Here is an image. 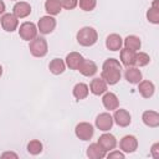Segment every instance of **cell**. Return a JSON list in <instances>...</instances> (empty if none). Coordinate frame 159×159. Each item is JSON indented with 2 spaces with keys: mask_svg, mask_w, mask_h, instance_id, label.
<instances>
[{
  "mask_svg": "<svg viewBox=\"0 0 159 159\" xmlns=\"http://www.w3.org/2000/svg\"><path fill=\"white\" fill-rule=\"evenodd\" d=\"M122 71V65L119 63L118 60L116 58H108L104 61L102 66V72H101V78L104 80L107 84H116L120 80V73Z\"/></svg>",
  "mask_w": 159,
  "mask_h": 159,
  "instance_id": "6da1fadb",
  "label": "cell"
},
{
  "mask_svg": "<svg viewBox=\"0 0 159 159\" xmlns=\"http://www.w3.org/2000/svg\"><path fill=\"white\" fill-rule=\"evenodd\" d=\"M77 42L81 45V46H84V47H89V46H93L97 40H98V34L97 31L91 27V26H84L82 27L78 32H77Z\"/></svg>",
  "mask_w": 159,
  "mask_h": 159,
  "instance_id": "7a4b0ae2",
  "label": "cell"
},
{
  "mask_svg": "<svg viewBox=\"0 0 159 159\" xmlns=\"http://www.w3.org/2000/svg\"><path fill=\"white\" fill-rule=\"evenodd\" d=\"M29 48H30V53L34 57H43L47 53V41L43 37L36 36L30 41Z\"/></svg>",
  "mask_w": 159,
  "mask_h": 159,
  "instance_id": "3957f363",
  "label": "cell"
},
{
  "mask_svg": "<svg viewBox=\"0 0 159 159\" xmlns=\"http://www.w3.org/2000/svg\"><path fill=\"white\" fill-rule=\"evenodd\" d=\"M76 137L81 140H89L94 134V128L88 122H81L75 128Z\"/></svg>",
  "mask_w": 159,
  "mask_h": 159,
  "instance_id": "277c9868",
  "label": "cell"
},
{
  "mask_svg": "<svg viewBox=\"0 0 159 159\" xmlns=\"http://www.w3.org/2000/svg\"><path fill=\"white\" fill-rule=\"evenodd\" d=\"M19 35L25 41H31L37 36V26L34 22H22L19 29Z\"/></svg>",
  "mask_w": 159,
  "mask_h": 159,
  "instance_id": "5b68a950",
  "label": "cell"
},
{
  "mask_svg": "<svg viewBox=\"0 0 159 159\" xmlns=\"http://www.w3.org/2000/svg\"><path fill=\"white\" fill-rule=\"evenodd\" d=\"M55 27H56V20L51 15L40 17V20L37 22V31H40L42 35L51 34L55 30Z\"/></svg>",
  "mask_w": 159,
  "mask_h": 159,
  "instance_id": "8992f818",
  "label": "cell"
},
{
  "mask_svg": "<svg viewBox=\"0 0 159 159\" xmlns=\"http://www.w3.org/2000/svg\"><path fill=\"white\" fill-rule=\"evenodd\" d=\"M0 24L5 31L12 32L19 26V19L14 14H2V16L0 19Z\"/></svg>",
  "mask_w": 159,
  "mask_h": 159,
  "instance_id": "52a82bcc",
  "label": "cell"
},
{
  "mask_svg": "<svg viewBox=\"0 0 159 159\" xmlns=\"http://www.w3.org/2000/svg\"><path fill=\"white\" fill-rule=\"evenodd\" d=\"M119 148L123 153H133L138 148V139L134 135H124L119 142Z\"/></svg>",
  "mask_w": 159,
  "mask_h": 159,
  "instance_id": "ba28073f",
  "label": "cell"
},
{
  "mask_svg": "<svg viewBox=\"0 0 159 159\" xmlns=\"http://www.w3.org/2000/svg\"><path fill=\"white\" fill-rule=\"evenodd\" d=\"M96 127L102 132L109 130L113 127V117L107 112L98 114L96 118Z\"/></svg>",
  "mask_w": 159,
  "mask_h": 159,
  "instance_id": "9c48e42d",
  "label": "cell"
},
{
  "mask_svg": "<svg viewBox=\"0 0 159 159\" xmlns=\"http://www.w3.org/2000/svg\"><path fill=\"white\" fill-rule=\"evenodd\" d=\"M113 122H116L119 127H128L132 122V117L127 109H122V108L118 109L117 108V109H114Z\"/></svg>",
  "mask_w": 159,
  "mask_h": 159,
  "instance_id": "30bf717a",
  "label": "cell"
},
{
  "mask_svg": "<svg viewBox=\"0 0 159 159\" xmlns=\"http://www.w3.org/2000/svg\"><path fill=\"white\" fill-rule=\"evenodd\" d=\"M103 150L106 152H111L116 147H117V139L113 134H109V133H104L102 134L99 138H98V142H97Z\"/></svg>",
  "mask_w": 159,
  "mask_h": 159,
  "instance_id": "8fae6325",
  "label": "cell"
},
{
  "mask_svg": "<svg viewBox=\"0 0 159 159\" xmlns=\"http://www.w3.org/2000/svg\"><path fill=\"white\" fill-rule=\"evenodd\" d=\"M142 120L147 127L157 128L159 127V113L155 111H145L142 114Z\"/></svg>",
  "mask_w": 159,
  "mask_h": 159,
  "instance_id": "7c38bea8",
  "label": "cell"
},
{
  "mask_svg": "<svg viewBox=\"0 0 159 159\" xmlns=\"http://www.w3.org/2000/svg\"><path fill=\"white\" fill-rule=\"evenodd\" d=\"M12 12L17 19H24L31 14V6L26 1H19L14 5Z\"/></svg>",
  "mask_w": 159,
  "mask_h": 159,
  "instance_id": "4fadbf2b",
  "label": "cell"
},
{
  "mask_svg": "<svg viewBox=\"0 0 159 159\" xmlns=\"http://www.w3.org/2000/svg\"><path fill=\"white\" fill-rule=\"evenodd\" d=\"M102 103H103L104 108L108 111H114L119 107L118 97L113 92H104V96L102 97Z\"/></svg>",
  "mask_w": 159,
  "mask_h": 159,
  "instance_id": "5bb4252c",
  "label": "cell"
},
{
  "mask_svg": "<svg viewBox=\"0 0 159 159\" xmlns=\"http://www.w3.org/2000/svg\"><path fill=\"white\" fill-rule=\"evenodd\" d=\"M123 46V39L118 34H111L106 39V47L111 51H119Z\"/></svg>",
  "mask_w": 159,
  "mask_h": 159,
  "instance_id": "9a60e30c",
  "label": "cell"
},
{
  "mask_svg": "<svg viewBox=\"0 0 159 159\" xmlns=\"http://www.w3.org/2000/svg\"><path fill=\"white\" fill-rule=\"evenodd\" d=\"M97 65L92 61V60H86V58H83L82 60V62H81V65H80V67H78V71L83 75V76H86V77H91V76H93L96 72H97Z\"/></svg>",
  "mask_w": 159,
  "mask_h": 159,
  "instance_id": "2e32d148",
  "label": "cell"
},
{
  "mask_svg": "<svg viewBox=\"0 0 159 159\" xmlns=\"http://www.w3.org/2000/svg\"><path fill=\"white\" fill-rule=\"evenodd\" d=\"M89 91L94 96H101L104 92H107V83L104 82L103 78H99V77L93 78L91 81V84H89Z\"/></svg>",
  "mask_w": 159,
  "mask_h": 159,
  "instance_id": "e0dca14e",
  "label": "cell"
},
{
  "mask_svg": "<svg viewBox=\"0 0 159 159\" xmlns=\"http://www.w3.org/2000/svg\"><path fill=\"white\" fill-rule=\"evenodd\" d=\"M138 91L140 93V96L143 98H150L153 94H154V91H155V86L153 82L150 81H140L138 83Z\"/></svg>",
  "mask_w": 159,
  "mask_h": 159,
  "instance_id": "ac0fdd59",
  "label": "cell"
},
{
  "mask_svg": "<svg viewBox=\"0 0 159 159\" xmlns=\"http://www.w3.org/2000/svg\"><path fill=\"white\" fill-rule=\"evenodd\" d=\"M107 152L102 149V147L98 143H92L87 148V157L89 159H103L106 158Z\"/></svg>",
  "mask_w": 159,
  "mask_h": 159,
  "instance_id": "d6986e66",
  "label": "cell"
},
{
  "mask_svg": "<svg viewBox=\"0 0 159 159\" xmlns=\"http://www.w3.org/2000/svg\"><path fill=\"white\" fill-rule=\"evenodd\" d=\"M124 77H125V80L129 82V83H132V84H138L140 81H142V72H140V70L139 68H137V67H127V70H125V73H124Z\"/></svg>",
  "mask_w": 159,
  "mask_h": 159,
  "instance_id": "ffe728a7",
  "label": "cell"
},
{
  "mask_svg": "<svg viewBox=\"0 0 159 159\" xmlns=\"http://www.w3.org/2000/svg\"><path fill=\"white\" fill-rule=\"evenodd\" d=\"M135 53L134 51H130L128 48H120V53H119V57H120V62L125 66V67H132L135 65Z\"/></svg>",
  "mask_w": 159,
  "mask_h": 159,
  "instance_id": "44dd1931",
  "label": "cell"
},
{
  "mask_svg": "<svg viewBox=\"0 0 159 159\" xmlns=\"http://www.w3.org/2000/svg\"><path fill=\"white\" fill-rule=\"evenodd\" d=\"M83 60V56L78 52H70L67 56H66V65L71 68V70H78L81 62Z\"/></svg>",
  "mask_w": 159,
  "mask_h": 159,
  "instance_id": "7402d4cb",
  "label": "cell"
},
{
  "mask_svg": "<svg viewBox=\"0 0 159 159\" xmlns=\"http://www.w3.org/2000/svg\"><path fill=\"white\" fill-rule=\"evenodd\" d=\"M123 45H124L125 48L137 52L138 50H140L142 42H140V39H139L138 36H135V35H129V36H127V37L123 40Z\"/></svg>",
  "mask_w": 159,
  "mask_h": 159,
  "instance_id": "603a6c76",
  "label": "cell"
},
{
  "mask_svg": "<svg viewBox=\"0 0 159 159\" xmlns=\"http://www.w3.org/2000/svg\"><path fill=\"white\" fill-rule=\"evenodd\" d=\"M88 92H89L88 86H87L86 83H82V82L77 83V84L73 87V89H72L73 97H75L76 99H78V101L84 99V98L88 96Z\"/></svg>",
  "mask_w": 159,
  "mask_h": 159,
  "instance_id": "cb8c5ba5",
  "label": "cell"
},
{
  "mask_svg": "<svg viewBox=\"0 0 159 159\" xmlns=\"http://www.w3.org/2000/svg\"><path fill=\"white\" fill-rule=\"evenodd\" d=\"M61 9H62V6H61L60 0H46V2H45V10L51 16L58 15L61 12Z\"/></svg>",
  "mask_w": 159,
  "mask_h": 159,
  "instance_id": "d4e9b609",
  "label": "cell"
},
{
  "mask_svg": "<svg viewBox=\"0 0 159 159\" xmlns=\"http://www.w3.org/2000/svg\"><path fill=\"white\" fill-rule=\"evenodd\" d=\"M48 68H50V72L53 73V75H61L63 73V71L66 70V63L61 58H53L50 65H48Z\"/></svg>",
  "mask_w": 159,
  "mask_h": 159,
  "instance_id": "484cf974",
  "label": "cell"
},
{
  "mask_svg": "<svg viewBox=\"0 0 159 159\" xmlns=\"http://www.w3.org/2000/svg\"><path fill=\"white\" fill-rule=\"evenodd\" d=\"M147 19L152 24H159V9L157 6V0L153 2V6L147 11Z\"/></svg>",
  "mask_w": 159,
  "mask_h": 159,
  "instance_id": "4316f807",
  "label": "cell"
},
{
  "mask_svg": "<svg viewBox=\"0 0 159 159\" xmlns=\"http://www.w3.org/2000/svg\"><path fill=\"white\" fill-rule=\"evenodd\" d=\"M27 152L31 155H37L42 152V143L37 139H32L27 143Z\"/></svg>",
  "mask_w": 159,
  "mask_h": 159,
  "instance_id": "83f0119b",
  "label": "cell"
},
{
  "mask_svg": "<svg viewBox=\"0 0 159 159\" xmlns=\"http://www.w3.org/2000/svg\"><path fill=\"white\" fill-rule=\"evenodd\" d=\"M150 62V57L145 52H138L135 53V65L139 67H144Z\"/></svg>",
  "mask_w": 159,
  "mask_h": 159,
  "instance_id": "f1b7e54d",
  "label": "cell"
},
{
  "mask_svg": "<svg viewBox=\"0 0 159 159\" xmlns=\"http://www.w3.org/2000/svg\"><path fill=\"white\" fill-rule=\"evenodd\" d=\"M78 4L83 11H92L97 5V0H80Z\"/></svg>",
  "mask_w": 159,
  "mask_h": 159,
  "instance_id": "f546056e",
  "label": "cell"
},
{
  "mask_svg": "<svg viewBox=\"0 0 159 159\" xmlns=\"http://www.w3.org/2000/svg\"><path fill=\"white\" fill-rule=\"evenodd\" d=\"M61 6L66 10H72L78 5V0H60Z\"/></svg>",
  "mask_w": 159,
  "mask_h": 159,
  "instance_id": "4dcf8cb0",
  "label": "cell"
},
{
  "mask_svg": "<svg viewBox=\"0 0 159 159\" xmlns=\"http://www.w3.org/2000/svg\"><path fill=\"white\" fill-rule=\"evenodd\" d=\"M108 159H112V158H119V159H124V154L123 152H119V150H111L107 155H106Z\"/></svg>",
  "mask_w": 159,
  "mask_h": 159,
  "instance_id": "1f68e13d",
  "label": "cell"
},
{
  "mask_svg": "<svg viewBox=\"0 0 159 159\" xmlns=\"http://www.w3.org/2000/svg\"><path fill=\"white\" fill-rule=\"evenodd\" d=\"M150 152H152V155H153L155 159H158V158H159V143L153 144V147H152Z\"/></svg>",
  "mask_w": 159,
  "mask_h": 159,
  "instance_id": "d6a6232c",
  "label": "cell"
},
{
  "mask_svg": "<svg viewBox=\"0 0 159 159\" xmlns=\"http://www.w3.org/2000/svg\"><path fill=\"white\" fill-rule=\"evenodd\" d=\"M6 157H12V158L17 159V154H15V153H12V152H6V153H4V154L1 155V158H6Z\"/></svg>",
  "mask_w": 159,
  "mask_h": 159,
  "instance_id": "836d02e7",
  "label": "cell"
},
{
  "mask_svg": "<svg viewBox=\"0 0 159 159\" xmlns=\"http://www.w3.org/2000/svg\"><path fill=\"white\" fill-rule=\"evenodd\" d=\"M4 12H5V2L0 0V15H2Z\"/></svg>",
  "mask_w": 159,
  "mask_h": 159,
  "instance_id": "e575fe53",
  "label": "cell"
},
{
  "mask_svg": "<svg viewBox=\"0 0 159 159\" xmlns=\"http://www.w3.org/2000/svg\"><path fill=\"white\" fill-rule=\"evenodd\" d=\"M1 75H2V67H1V65H0V77H1Z\"/></svg>",
  "mask_w": 159,
  "mask_h": 159,
  "instance_id": "d590c367",
  "label": "cell"
}]
</instances>
